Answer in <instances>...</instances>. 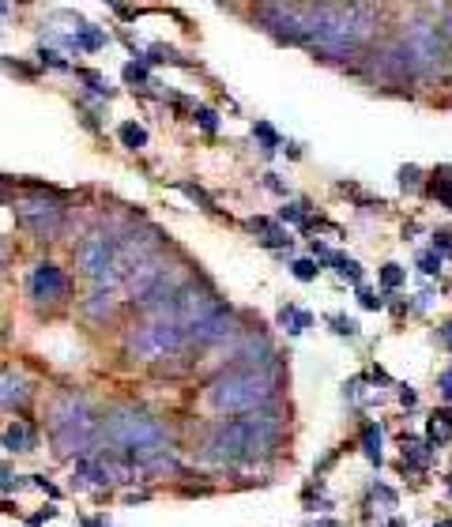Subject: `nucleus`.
Here are the masks:
<instances>
[{
	"label": "nucleus",
	"instance_id": "nucleus-1",
	"mask_svg": "<svg viewBox=\"0 0 452 527\" xmlns=\"http://www.w3.org/2000/svg\"><path fill=\"white\" fill-rule=\"evenodd\" d=\"M279 441H283V414L275 407H260L211 426L207 441L200 444V459L211 467H249L264 456H275Z\"/></svg>",
	"mask_w": 452,
	"mask_h": 527
},
{
	"label": "nucleus",
	"instance_id": "nucleus-2",
	"mask_svg": "<svg viewBox=\"0 0 452 527\" xmlns=\"http://www.w3.org/2000/svg\"><path fill=\"white\" fill-rule=\"evenodd\" d=\"M98 441L128 459L136 471H155L170 464V433L158 418H151L140 407H113L98 422Z\"/></svg>",
	"mask_w": 452,
	"mask_h": 527
},
{
	"label": "nucleus",
	"instance_id": "nucleus-3",
	"mask_svg": "<svg viewBox=\"0 0 452 527\" xmlns=\"http://www.w3.org/2000/svg\"><path fill=\"white\" fill-rule=\"evenodd\" d=\"M377 31V8L369 4H317L309 49L324 61H351Z\"/></svg>",
	"mask_w": 452,
	"mask_h": 527
},
{
	"label": "nucleus",
	"instance_id": "nucleus-4",
	"mask_svg": "<svg viewBox=\"0 0 452 527\" xmlns=\"http://www.w3.org/2000/svg\"><path fill=\"white\" fill-rule=\"evenodd\" d=\"M279 395L275 369H222L204 388V403L215 414H249L260 407H272Z\"/></svg>",
	"mask_w": 452,
	"mask_h": 527
},
{
	"label": "nucleus",
	"instance_id": "nucleus-5",
	"mask_svg": "<svg viewBox=\"0 0 452 527\" xmlns=\"http://www.w3.org/2000/svg\"><path fill=\"white\" fill-rule=\"evenodd\" d=\"M46 422H49V437H53V452L57 456H91L98 444V414L83 395L76 392H64L49 403L46 411Z\"/></svg>",
	"mask_w": 452,
	"mask_h": 527
},
{
	"label": "nucleus",
	"instance_id": "nucleus-6",
	"mask_svg": "<svg viewBox=\"0 0 452 527\" xmlns=\"http://www.w3.org/2000/svg\"><path fill=\"white\" fill-rule=\"evenodd\" d=\"M185 347H189V335H185V328L170 313H155L151 320L136 324L125 335V354L136 362H163V358L181 354Z\"/></svg>",
	"mask_w": 452,
	"mask_h": 527
},
{
	"label": "nucleus",
	"instance_id": "nucleus-7",
	"mask_svg": "<svg viewBox=\"0 0 452 527\" xmlns=\"http://www.w3.org/2000/svg\"><path fill=\"white\" fill-rule=\"evenodd\" d=\"M260 19H264V31L275 42L309 46L313 23H317V4H268V8H260Z\"/></svg>",
	"mask_w": 452,
	"mask_h": 527
},
{
	"label": "nucleus",
	"instance_id": "nucleus-8",
	"mask_svg": "<svg viewBox=\"0 0 452 527\" xmlns=\"http://www.w3.org/2000/svg\"><path fill=\"white\" fill-rule=\"evenodd\" d=\"M404 49L411 53V61H415V68L418 75H433L441 64L448 61V42H445V34L437 31V23H407V31H404Z\"/></svg>",
	"mask_w": 452,
	"mask_h": 527
},
{
	"label": "nucleus",
	"instance_id": "nucleus-9",
	"mask_svg": "<svg viewBox=\"0 0 452 527\" xmlns=\"http://www.w3.org/2000/svg\"><path fill=\"white\" fill-rule=\"evenodd\" d=\"M16 215H19V226L31 230L38 241H57V234L64 230V204L49 189H42L31 200H23Z\"/></svg>",
	"mask_w": 452,
	"mask_h": 527
},
{
	"label": "nucleus",
	"instance_id": "nucleus-10",
	"mask_svg": "<svg viewBox=\"0 0 452 527\" xmlns=\"http://www.w3.org/2000/svg\"><path fill=\"white\" fill-rule=\"evenodd\" d=\"M76 264H79V271L87 275L91 283H106L110 286L117 279V237L110 234H87L83 241H79L76 249Z\"/></svg>",
	"mask_w": 452,
	"mask_h": 527
},
{
	"label": "nucleus",
	"instance_id": "nucleus-11",
	"mask_svg": "<svg viewBox=\"0 0 452 527\" xmlns=\"http://www.w3.org/2000/svg\"><path fill=\"white\" fill-rule=\"evenodd\" d=\"M279 354L268 339L260 332H252V328H242V335H237V347L230 350V369H275Z\"/></svg>",
	"mask_w": 452,
	"mask_h": 527
},
{
	"label": "nucleus",
	"instance_id": "nucleus-12",
	"mask_svg": "<svg viewBox=\"0 0 452 527\" xmlns=\"http://www.w3.org/2000/svg\"><path fill=\"white\" fill-rule=\"evenodd\" d=\"M26 290H31L34 301L53 306V301H61L64 294H68V275H64L53 260H42V264H34L31 279H26Z\"/></svg>",
	"mask_w": 452,
	"mask_h": 527
},
{
	"label": "nucleus",
	"instance_id": "nucleus-13",
	"mask_svg": "<svg viewBox=\"0 0 452 527\" xmlns=\"http://www.w3.org/2000/svg\"><path fill=\"white\" fill-rule=\"evenodd\" d=\"M237 335H242V328H237V313L226 306L222 313L211 316V320L196 324L192 332H189V343H196V347H219V343L237 339Z\"/></svg>",
	"mask_w": 452,
	"mask_h": 527
},
{
	"label": "nucleus",
	"instance_id": "nucleus-14",
	"mask_svg": "<svg viewBox=\"0 0 452 527\" xmlns=\"http://www.w3.org/2000/svg\"><path fill=\"white\" fill-rule=\"evenodd\" d=\"M34 395L31 377H23L19 369H0V411H16V407H26Z\"/></svg>",
	"mask_w": 452,
	"mask_h": 527
},
{
	"label": "nucleus",
	"instance_id": "nucleus-15",
	"mask_svg": "<svg viewBox=\"0 0 452 527\" xmlns=\"http://www.w3.org/2000/svg\"><path fill=\"white\" fill-rule=\"evenodd\" d=\"M0 444H4L8 448V452H34V444H38V433H34V426H31V422H11V426L4 429V433H0Z\"/></svg>",
	"mask_w": 452,
	"mask_h": 527
},
{
	"label": "nucleus",
	"instance_id": "nucleus-16",
	"mask_svg": "<svg viewBox=\"0 0 452 527\" xmlns=\"http://www.w3.org/2000/svg\"><path fill=\"white\" fill-rule=\"evenodd\" d=\"M110 46V34L102 26H91V23H79L76 31L68 34V49H83V53H98Z\"/></svg>",
	"mask_w": 452,
	"mask_h": 527
},
{
	"label": "nucleus",
	"instance_id": "nucleus-17",
	"mask_svg": "<svg viewBox=\"0 0 452 527\" xmlns=\"http://www.w3.org/2000/svg\"><path fill=\"white\" fill-rule=\"evenodd\" d=\"M404 448H400V452H404V464L407 467H430V459H433V444L430 441H418V437H407V433H404V441H400Z\"/></svg>",
	"mask_w": 452,
	"mask_h": 527
},
{
	"label": "nucleus",
	"instance_id": "nucleus-18",
	"mask_svg": "<svg viewBox=\"0 0 452 527\" xmlns=\"http://www.w3.org/2000/svg\"><path fill=\"white\" fill-rule=\"evenodd\" d=\"M381 437H384V429H381V422H366L362 426V456L369 459L374 467L384 464V452H381Z\"/></svg>",
	"mask_w": 452,
	"mask_h": 527
},
{
	"label": "nucleus",
	"instance_id": "nucleus-19",
	"mask_svg": "<svg viewBox=\"0 0 452 527\" xmlns=\"http://www.w3.org/2000/svg\"><path fill=\"white\" fill-rule=\"evenodd\" d=\"M426 441L433 448L452 441V411H433L430 414V422H426Z\"/></svg>",
	"mask_w": 452,
	"mask_h": 527
},
{
	"label": "nucleus",
	"instance_id": "nucleus-20",
	"mask_svg": "<svg viewBox=\"0 0 452 527\" xmlns=\"http://www.w3.org/2000/svg\"><path fill=\"white\" fill-rule=\"evenodd\" d=\"M83 309H87L91 316H95V320H110V316L117 313V294H113L110 286H106V290H95Z\"/></svg>",
	"mask_w": 452,
	"mask_h": 527
},
{
	"label": "nucleus",
	"instance_id": "nucleus-21",
	"mask_svg": "<svg viewBox=\"0 0 452 527\" xmlns=\"http://www.w3.org/2000/svg\"><path fill=\"white\" fill-rule=\"evenodd\" d=\"M279 324H283L290 335H302L305 328L313 324V313H305V309H298V306H283V309H279Z\"/></svg>",
	"mask_w": 452,
	"mask_h": 527
},
{
	"label": "nucleus",
	"instance_id": "nucleus-22",
	"mask_svg": "<svg viewBox=\"0 0 452 527\" xmlns=\"http://www.w3.org/2000/svg\"><path fill=\"white\" fill-rule=\"evenodd\" d=\"M328 268H336V275H339V279H347L351 286H362V264H358L354 256H343V253H336V260H332L328 264Z\"/></svg>",
	"mask_w": 452,
	"mask_h": 527
},
{
	"label": "nucleus",
	"instance_id": "nucleus-23",
	"mask_svg": "<svg viewBox=\"0 0 452 527\" xmlns=\"http://www.w3.org/2000/svg\"><path fill=\"white\" fill-rule=\"evenodd\" d=\"M174 189H178L181 196H189V200H192L196 207H204V211H219V207H215V196H211L207 189H200L196 181H174Z\"/></svg>",
	"mask_w": 452,
	"mask_h": 527
},
{
	"label": "nucleus",
	"instance_id": "nucleus-24",
	"mask_svg": "<svg viewBox=\"0 0 452 527\" xmlns=\"http://www.w3.org/2000/svg\"><path fill=\"white\" fill-rule=\"evenodd\" d=\"M117 136H121V147H128V151H143V147H148V128L136 125V121H125L121 128H117Z\"/></svg>",
	"mask_w": 452,
	"mask_h": 527
},
{
	"label": "nucleus",
	"instance_id": "nucleus-25",
	"mask_svg": "<svg viewBox=\"0 0 452 527\" xmlns=\"http://www.w3.org/2000/svg\"><path fill=\"white\" fill-rule=\"evenodd\" d=\"M252 136L260 140V151L264 155H275V147H283V136H279L268 121H252Z\"/></svg>",
	"mask_w": 452,
	"mask_h": 527
},
{
	"label": "nucleus",
	"instance_id": "nucleus-26",
	"mask_svg": "<svg viewBox=\"0 0 452 527\" xmlns=\"http://www.w3.org/2000/svg\"><path fill=\"white\" fill-rule=\"evenodd\" d=\"M279 222L309 230V211H305V204H283V207H279Z\"/></svg>",
	"mask_w": 452,
	"mask_h": 527
},
{
	"label": "nucleus",
	"instance_id": "nucleus-27",
	"mask_svg": "<svg viewBox=\"0 0 452 527\" xmlns=\"http://www.w3.org/2000/svg\"><path fill=\"white\" fill-rule=\"evenodd\" d=\"M328 324H332V332H336V335H343V339H358V332H362L354 316H343V313L328 316Z\"/></svg>",
	"mask_w": 452,
	"mask_h": 527
},
{
	"label": "nucleus",
	"instance_id": "nucleus-28",
	"mask_svg": "<svg viewBox=\"0 0 452 527\" xmlns=\"http://www.w3.org/2000/svg\"><path fill=\"white\" fill-rule=\"evenodd\" d=\"M125 83H128V87H151L148 64H143V61H128V64H125Z\"/></svg>",
	"mask_w": 452,
	"mask_h": 527
},
{
	"label": "nucleus",
	"instance_id": "nucleus-29",
	"mask_svg": "<svg viewBox=\"0 0 452 527\" xmlns=\"http://www.w3.org/2000/svg\"><path fill=\"white\" fill-rule=\"evenodd\" d=\"M290 271H294V279H298V283H313L317 275H321V264H317L313 256H302V260L290 264Z\"/></svg>",
	"mask_w": 452,
	"mask_h": 527
},
{
	"label": "nucleus",
	"instance_id": "nucleus-30",
	"mask_svg": "<svg viewBox=\"0 0 452 527\" xmlns=\"http://www.w3.org/2000/svg\"><path fill=\"white\" fill-rule=\"evenodd\" d=\"M407 283V268H400V264H384L381 268V286L384 290H400Z\"/></svg>",
	"mask_w": 452,
	"mask_h": 527
},
{
	"label": "nucleus",
	"instance_id": "nucleus-31",
	"mask_svg": "<svg viewBox=\"0 0 452 527\" xmlns=\"http://www.w3.org/2000/svg\"><path fill=\"white\" fill-rule=\"evenodd\" d=\"M76 75L87 83V90H91V95H98V98H110V95H113V90H110V83H106V79H102L98 72H83V68H76Z\"/></svg>",
	"mask_w": 452,
	"mask_h": 527
},
{
	"label": "nucleus",
	"instance_id": "nucleus-32",
	"mask_svg": "<svg viewBox=\"0 0 452 527\" xmlns=\"http://www.w3.org/2000/svg\"><path fill=\"white\" fill-rule=\"evenodd\" d=\"M400 189L411 192V196L422 192V169L418 166H400Z\"/></svg>",
	"mask_w": 452,
	"mask_h": 527
},
{
	"label": "nucleus",
	"instance_id": "nucleus-33",
	"mask_svg": "<svg viewBox=\"0 0 452 527\" xmlns=\"http://www.w3.org/2000/svg\"><path fill=\"white\" fill-rule=\"evenodd\" d=\"M34 57H38V64H46V68H57V72H72V64L64 61L57 49H49V46H42V49L34 53Z\"/></svg>",
	"mask_w": 452,
	"mask_h": 527
},
{
	"label": "nucleus",
	"instance_id": "nucleus-34",
	"mask_svg": "<svg viewBox=\"0 0 452 527\" xmlns=\"http://www.w3.org/2000/svg\"><path fill=\"white\" fill-rule=\"evenodd\" d=\"M192 121L200 125L207 136H211V132H219V113H215V110H207V105H196V110H192Z\"/></svg>",
	"mask_w": 452,
	"mask_h": 527
},
{
	"label": "nucleus",
	"instance_id": "nucleus-35",
	"mask_svg": "<svg viewBox=\"0 0 452 527\" xmlns=\"http://www.w3.org/2000/svg\"><path fill=\"white\" fill-rule=\"evenodd\" d=\"M437 177V174H433ZM430 196H437L448 211H452V174H445V177H437L433 184H430Z\"/></svg>",
	"mask_w": 452,
	"mask_h": 527
},
{
	"label": "nucleus",
	"instance_id": "nucleus-36",
	"mask_svg": "<svg viewBox=\"0 0 452 527\" xmlns=\"http://www.w3.org/2000/svg\"><path fill=\"white\" fill-rule=\"evenodd\" d=\"M358 306L369 309V313H377V309H384V298H381V294H374L369 286H358Z\"/></svg>",
	"mask_w": 452,
	"mask_h": 527
},
{
	"label": "nucleus",
	"instance_id": "nucleus-37",
	"mask_svg": "<svg viewBox=\"0 0 452 527\" xmlns=\"http://www.w3.org/2000/svg\"><path fill=\"white\" fill-rule=\"evenodd\" d=\"M374 494L381 497V505H384V512H392L396 505H400V497H396V490H389L384 482H374Z\"/></svg>",
	"mask_w": 452,
	"mask_h": 527
},
{
	"label": "nucleus",
	"instance_id": "nucleus-38",
	"mask_svg": "<svg viewBox=\"0 0 452 527\" xmlns=\"http://www.w3.org/2000/svg\"><path fill=\"white\" fill-rule=\"evenodd\" d=\"M418 271L422 275H437V271H441V256H437L433 249H430V253H422L418 256Z\"/></svg>",
	"mask_w": 452,
	"mask_h": 527
},
{
	"label": "nucleus",
	"instance_id": "nucleus-39",
	"mask_svg": "<svg viewBox=\"0 0 452 527\" xmlns=\"http://www.w3.org/2000/svg\"><path fill=\"white\" fill-rule=\"evenodd\" d=\"M433 253L441 256V260L452 256V234H448V230H437V234H433Z\"/></svg>",
	"mask_w": 452,
	"mask_h": 527
},
{
	"label": "nucleus",
	"instance_id": "nucleus-40",
	"mask_svg": "<svg viewBox=\"0 0 452 527\" xmlns=\"http://www.w3.org/2000/svg\"><path fill=\"white\" fill-rule=\"evenodd\" d=\"M260 184H264V189H268V192H275V196H283V200H287V184L279 181L275 174H264V177H260Z\"/></svg>",
	"mask_w": 452,
	"mask_h": 527
},
{
	"label": "nucleus",
	"instance_id": "nucleus-41",
	"mask_svg": "<svg viewBox=\"0 0 452 527\" xmlns=\"http://www.w3.org/2000/svg\"><path fill=\"white\" fill-rule=\"evenodd\" d=\"M31 486H38V490H46V494H49L53 501L61 497V490H57V486H53V482L46 479V474H31Z\"/></svg>",
	"mask_w": 452,
	"mask_h": 527
},
{
	"label": "nucleus",
	"instance_id": "nucleus-42",
	"mask_svg": "<svg viewBox=\"0 0 452 527\" xmlns=\"http://www.w3.org/2000/svg\"><path fill=\"white\" fill-rule=\"evenodd\" d=\"M437 388H441V400L452 403V369H445V373L437 377Z\"/></svg>",
	"mask_w": 452,
	"mask_h": 527
},
{
	"label": "nucleus",
	"instance_id": "nucleus-43",
	"mask_svg": "<svg viewBox=\"0 0 452 527\" xmlns=\"http://www.w3.org/2000/svg\"><path fill=\"white\" fill-rule=\"evenodd\" d=\"M53 516H57V508H42V512H34V516H26V527H42Z\"/></svg>",
	"mask_w": 452,
	"mask_h": 527
},
{
	"label": "nucleus",
	"instance_id": "nucleus-44",
	"mask_svg": "<svg viewBox=\"0 0 452 527\" xmlns=\"http://www.w3.org/2000/svg\"><path fill=\"white\" fill-rule=\"evenodd\" d=\"M400 403H404V407H415V403H418V392L404 385V388H400Z\"/></svg>",
	"mask_w": 452,
	"mask_h": 527
},
{
	"label": "nucleus",
	"instance_id": "nucleus-45",
	"mask_svg": "<svg viewBox=\"0 0 452 527\" xmlns=\"http://www.w3.org/2000/svg\"><path fill=\"white\" fill-rule=\"evenodd\" d=\"M437 26H441V34H445V42H448V38H452V8H445V23H437Z\"/></svg>",
	"mask_w": 452,
	"mask_h": 527
},
{
	"label": "nucleus",
	"instance_id": "nucleus-46",
	"mask_svg": "<svg viewBox=\"0 0 452 527\" xmlns=\"http://www.w3.org/2000/svg\"><path fill=\"white\" fill-rule=\"evenodd\" d=\"M441 339H445V343H448V347H452V320H448V324L441 328Z\"/></svg>",
	"mask_w": 452,
	"mask_h": 527
},
{
	"label": "nucleus",
	"instance_id": "nucleus-47",
	"mask_svg": "<svg viewBox=\"0 0 452 527\" xmlns=\"http://www.w3.org/2000/svg\"><path fill=\"white\" fill-rule=\"evenodd\" d=\"M309 527H343L339 520H317V523H309Z\"/></svg>",
	"mask_w": 452,
	"mask_h": 527
},
{
	"label": "nucleus",
	"instance_id": "nucleus-48",
	"mask_svg": "<svg viewBox=\"0 0 452 527\" xmlns=\"http://www.w3.org/2000/svg\"><path fill=\"white\" fill-rule=\"evenodd\" d=\"M91 527H110V520H106V516H95V520H91Z\"/></svg>",
	"mask_w": 452,
	"mask_h": 527
},
{
	"label": "nucleus",
	"instance_id": "nucleus-49",
	"mask_svg": "<svg viewBox=\"0 0 452 527\" xmlns=\"http://www.w3.org/2000/svg\"><path fill=\"white\" fill-rule=\"evenodd\" d=\"M433 527H452V520H433Z\"/></svg>",
	"mask_w": 452,
	"mask_h": 527
},
{
	"label": "nucleus",
	"instance_id": "nucleus-50",
	"mask_svg": "<svg viewBox=\"0 0 452 527\" xmlns=\"http://www.w3.org/2000/svg\"><path fill=\"white\" fill-rule=\"evenodd\" d=\"M384 527H404V523H400V520H389V523H384Z\"/></svg>",
	"mask_w": 452,
	"mask_h": 527
},
{
	"label": "nucleus",
	"instance_id": "nucleus-51",
	"mask_svg": "<svg viewBox=\"0 0 452 527\" xmlns=\"http://www.w3.org/2000/svg\"><path fill=\"white\" fill-rule=\"evenodd\" d=\"M8 11H11V8H8V4H0V16H8Z\"/></svg>",
	"mask_w": 452,
	"mask_h": 527
}]
</instances>
